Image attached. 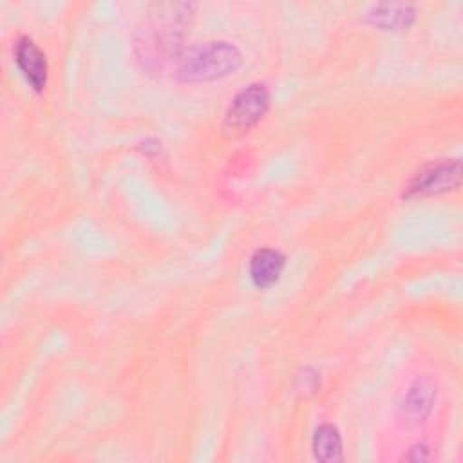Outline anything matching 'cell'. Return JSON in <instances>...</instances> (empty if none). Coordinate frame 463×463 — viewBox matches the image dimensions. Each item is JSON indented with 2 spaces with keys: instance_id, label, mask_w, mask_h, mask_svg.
Wrapping results in <instances>:
<instances>
[{
  "instance_id": "3957f363",
  "label": "cell",
  "mask_w": 463,
  "mask_h": 463,
  "mask_svg": "<svg viewBox=\"0 0 463 463\" xmlns=\"http://www.w3.org/2000/svg\"><path fill=\"white\" fill-rule=\"evenodd\" d=\"M271 92L264 81H253L242 87L230 101L224 114V128L232 134H242L253 128L268 112Z\"/></svg>"
},
{
  "instance_id": "ba28073f",
  "label": "cell",
  "mask_w": 463,
  "mask_h": 463,
  "mask_svg": "<svg viewBox=\"0 0 463 463\" xmlns=\"http://www.w3.org/2000/svg\"><path fill=\"white\" fill-rule=\"evenodd\" d=\"M311 449L317 461L336 463L344 459L342 434L333 423H320L311 438Z\"/></svg>"
},
{
  "instance_id": "5b68a950",
  "label": "cell",
  "mask_w": 463,
  "mask_h": 463,
  "mask_svg": "<svg viewBox=\"0 0 463 463\" xmlns=\"http://www.w3.org/2000/svg\"><path fill=\"white\" fill-rule=\"evenodd\" d=\"M14 63L34 92H43L49 78V63L45 52L29 36H20L13 47Z\"/></svg>"
},
{
  "instance_id": "7a4b0ae2",
  "label": "cell",
  "mask_w": 463,
  "mask_h": 463,
  "mask_svg": "<svg viewBox=\"0 0 463 463\" xmlns=\"http://www.w3.org/2000/svg\"><path fill=\"white\" fill-rule=\"evenodd\" d=\"M461 184V159L443 157L421 165L403 184L405 199L432 197L458 190Z\"/></svg>"
},
{
  "instance_id": "52a82bcc",
  "label": "cell",
  "mask_w": 463,
  "mask_h": 463,
  "mask_svg": "<svg viewBox=\"0 0 463 463\" xmlns=\"http://www.w3.org/2000/svg\"><path fill=\"white\" fill-rule=\"evenodd\" d=\"M286 268V255L277 248H259L248 260V275L257 289L275 286Z\"/></svg>"
},
{
  "instance_id": "30bf717a",
  "label": "cell",
  "mask_w": 463,
  "mask_h": 463,
  "mask_svg": "<svg viewBox=\"0 0 463 463\" xmlns=\"http://www.w3.org/2000/svg\"><path fill=\"white\" fill-rule=\"evenodd\" d=\"M430 458L429 454V447L425 443H414L407 449V452L403 454L405 461H427Z\"/></svg>"
},
{
  "instance_id": "9c48e42d",
  "label": "cell",
  "mask_w": 463,
  "mask_h": 463,
  "mask_svg": "<svg viewBox=\"0 0 463 463\" xmlns=\"http://www.w3.org/2000/svg\"><path fill=\"white\" fill-rule=\"evenodd\" d=\"M320 387V373L311 367H304L300 374H297V389L304 392H315Z\"/></svg>"
},
{
  "instance_id": "277c9868",
  "label": "cell",
  "mask_w": 463,
  "mask_h": 463,
  "mask_svg": "<svg viewBox=\"0 0 463 463\" xmlns=\"http://www.w3.org/2000/svg\"><path fill=\"white\" fill-rule=\"evenodd\" d=\"M438 387L432 376L418 374L403 391L398 402V412L402 421L407 425H420L423 423L436 402Z\"/></svg>"
},
{
  "instance_id": "6da1fadb",
  "label": "cell",
  "mask_w": 463,
  "mask_h": 463,
  "mask_svg": "<svg viewBox=\"0 0 463 463\" xmlns=\"http://www.w3.org/2000/svg\"><path fill=\"white\" fill-rule=\"evenodd\" d=\"M174 63L179 81L203 83L233 74L242 65V52L232 42L212 40L181 51Z\"/></svg>"
},
{
  "instance_id": "8992f818",
  "label": "cell",
  "mask_w": 463,
  "mask_h": 463,
  "mask_svg": "<svg viewBox=\"0 0 463 463\" xmlns=\"http://www.w3.org/2000/svg\"><path fill=\"white\" fill-rule=\"evenodd\" d=\"M364 20L380 31H407L416 22V7L405 2H378L365 11Z\"/></svg>"
}]
</instances>
